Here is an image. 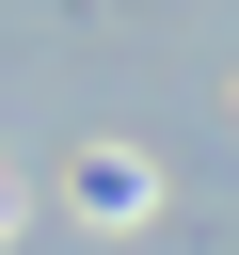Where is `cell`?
Returning <instances> with one entry per match:
<instances>
[]
</instances>
